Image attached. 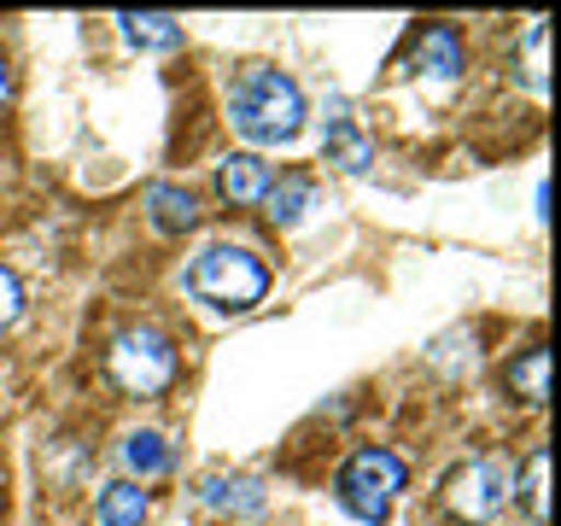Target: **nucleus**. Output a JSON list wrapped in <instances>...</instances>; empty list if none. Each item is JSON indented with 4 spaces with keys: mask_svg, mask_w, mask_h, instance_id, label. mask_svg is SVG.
<instances>
[{
    "mask_svg": "<svg viewBox=\"0 0 561 526\" xmlns=\"http://www.w3.org/2000/svg\"><path fill=\"white\" fill-rule=\"evenodd\" d=\"M270 164H263L257 152H234V158H222V175H217V187H222V199L228 205H263V193H270Z\"/></svg>",
    "mask_w": 561,
    "mask_h": 526,
    "instance_id": "nucleus-9",
    "label": "nucleus"
},
{
    "mask_svg": "<svg viewBox=\"0 0 561 526\" xmlns=\"http://www.w3.org/2000/svg\"><path fill=\"white\" fill-rule=\"evenodd\" d=\"M520 498V462H515V450H480L473 462H462L445 480V508L456 521H491V515H503L508 503Z\"/></svg>",
    "mask_w": 561,
    "mask_h": 526,
    "instance_id": "nucleus-3",
    "label": "nucleus"
},
{
    "mask_svg": "<svg viewBox=\"0 0 561 526\" xmlns=\"http://www.w3.org/2000/svg\"><path fill=\"white\" fill-rule=\"evenodd\" d=\"M123 462H129L140 480H152V473H170V468H175V450H170V438H164V433L140 427V433L123 438Z\"/></svg>",
    "mask_w": 561,
    "mask_h": 526,
    "instance_id": "nucleus-13",
    "label": "nucleus"
},
{
    "mask_svg": "<svg viewBox=\"0 0 561 526\" xmlns=\"http://www.w3.org/2000/svg\"><path fill=\"white\" fill-rule=\"evenodd\" d=\"M187 293L199 298L210 310H252L263 305V293H270V270H263L257 252H245V245H205L199 258L187 263Z\"/></svg>",
    "mask_w": 561,
    "mask_h": 526,
    "instance_id": "nucleus-2",
    "label": "nucleus"
},
{
    "mask_svg": "<svg viewBox=\"0 0 561 526\" xmlns=\"http://www.w3.org/2000/svg\"><path fill=\"white\" fill-rule=\"evenodd\" d=\"M228 117L257 147H287L305 129V88L275 65H245L228 82Z\"/></svg>",
    "mask_w": 561,
    "mask_h": 526,
    "instance_id": "nucleus-1",
    "label": "nucleus"
},
{
    "mask_svg": "<svg viewBox=\"0 0 561 526\" xmlns=\"http://www.w3.org/2000/svg\"><path fill=\"white\" fill-rule=\"evenodd\" d=\"M117 24L129 35V47H140V53H175L182 47V24H175L170 12H123Z\"/></svg>",
    "mask_w": 561,
    "mask_h": 526,
    "instance_id": "nucleus-11",
    "label": "nucleus"
},
{
    "mask_svg": "<svg viewBox=\"0 0 561 526\" xmlns=\"http://www.w3.org/2000/svg\"><path fill=\"white\" fill-rule=\"evenodd\" d=\"M403 485H410V468H403L392 450H357L340 468V485H333V491H340L345 515L380 526L386 515H392V503L403 498Z\"/></svg>",
    "mask_w": 561,
    "mask_h": 526,
    "instance_id": "nucleus-5",
    "label": "nucleus"
},
{
    "mask_svg": "<svg viewBox=\"0 0 561 526\" xmlns=\"http://www.w3.org/2000/svg\"><path fill=\"white\" fill-rule=\"evenodd\" d=\"M310 199H316V187L305 182V175H287V182H270V193H263V210H270L275 228H293V222L310 210Z\"/></svg>",
    "mask_w": 561,
    "mask_h": 526,
    "instance_id": "nucleus-14",
    "label": "nucleus"
},
{
    "mask_svg": "<svg viewBox=\"0 0 561 526\" xmlns=\"http://www.w3.org/2000/svg\"><path fill=\"white\" fill-rule=\"evenodd\" d=\"M410 70L415 77H433V82H456L462 77V35L456 24H427L410 47Z\"/></svg>",
    "mask_w": 561,
    "mask_h": 526,
    "instance_id": "nucleus-8",
    "label": "nucleus"
},
{
    "mask_svg": "<svg viewBox=\"0 0 561 526\" xmlns=\"http://www.w3.org/2000/svg\"><path fill=\"white\" fill-rule=\"evenodd\" d=\"M508 392H515L520 403H543V398H550V351L533 345L520 363H508Z\"/></svg>",
    "mask_w": 561,
    "mask_h": 526,
    "instance_id": "nucleus-15",
    "label": "nucleus"
},
{
    "mask_svg": "<svg viewBox=\"0 0 561 526\" xmlns=\"http://www.w3.org/2000/svg\"><path fill=\"white\" fill-rule=\"evenodd\" d=\"M18 316H24V281H18L7 263H0V333H7Z\"/></svg>",
    "mask_w": 561,
    "mask_h": 526,
    "instance_id": "nucleus-16",
    "label": "nucleus"
},
{
    "mask_svg": "<svg viewBox=\"0 0 561 526\" xmlns=\"http://www.w3.org/2000/svg\"><path fill=\"white\" fill-rule=\"evenodd\" d=\"M175 368H182V357H175V345H170V333L164 328H123L112 351H105V375L117 380V392H129V398H158V392H170V380H175Z\"/></svg>",
    "mask_w": 561,
    "mask_h": 526,
    "instance_id": "nucleus-4",
    "label": "nucleus"
},
{
    "mask_svg": "<svg viewBox=\"0 0 561 526\" xmlns=\"http://www.w3.org/2000/svg\"><path fill=\"white\" fill-rule=\"evenodd\" d=\"M152 515V498L140 491V480H112L100 491V526H140Z\"/></svg>",
    "mask_w": 561,
    "mask_h": 526,
    "instance_id": "nucleus-12",
    "label": "nucleus"
},
{
    "mask_svg": "<svg viewBox=\"0 0 561 526\" xmlns=\"http://www.w3.org/2000/svg\"><path fill=\"white\" fill-rule=\"evenodd\" d=\"M263 503H270V491L252 473H205L199 480V508H210V515L252 521V515H263Z\"/></svg>",
    "mask_w": 561,
    "mask_h": 526,
    "instance_id": "nucleus-7",
    "label": "nucleus"
},
{
    "mask_svg": "<svg viewBox=\"0 0 561 526\" xmlns=\"http://www.w3.org/2000/svg\"><path fill=\"white\" fill-rule=\"evenodd\" d=\"M7 100H12V65L0 59V105H7Z\"/></svg>",
    "mask_w": 561,
    "mask_h": 526,
    "instance_id": "nucleus-18",
    "label": "nucleus"
},
{
    "mask_svg": "<svg viewBox=\"0 0 561 526\" xmlns=\"http://www.w3.org/2000/svg\"><path fill=\"white\" fill-rule=\"evenodd\" d=\"M147 210H152L158 235H187V228H199V199H193L187 187H175V182L147 187Z\"/></svg>",
    "mask_w": 561,
    "mask_h": 526,
    "instance_id": "nucleus-10",
    "label": "nucleus"
},
{
    "mask_svg": "<svg viewBox=\"0 0 561 526\" xmlns=\"http://www.w3.org/2000/svg\"><path fill=\"white\" fill-rule=\"evenodd\" d=\"M322 152H328V164H340L345 175H363L375 164V135L363 129L357 112H351V100H340V94L328 100V117H322Z\"/></svg>",
    "mask_w": 561,
    "mask_h": 526,
    "instance_id": "nucleus-6",
    "label": "nucleus"
},
{
    "mask_svg": "<svg viewBox=\"0 0 561 526\" xmlns=\"http://www.w3.org/2000/svg\"><path fill=\"white\" fill-rule=\"evenodd\" d=\"M543 462H550V456H533V468H526V508H533V515L543 521V508H550V503H543Z\"/></svg>",
    "mask_w": 561,
    "mask_h": 526,
    "instance_id": "nucleus-17",
    "label": "nucleus"
}]
</instances>
